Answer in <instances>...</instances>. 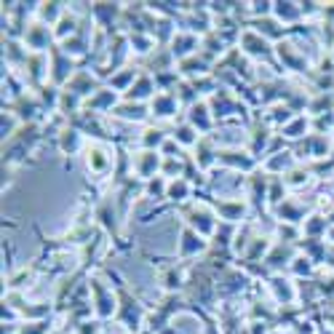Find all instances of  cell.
<instances>
[{"label": "cell", "instance_id": "16", "mask_svg": "<svg viewBox=\"0 0 334 334\" xmlns=\"http://www.w3.org/2000/svg\"><path fill=\"white\" fill-rule=\"evenodd\" d=\"M150 96H155V81L150 75L142 73L134 81V86L126 91V99L128 102H145V99H150Z\"/></svg>", "mask_w": 334, "mask_h": 334}, {"label": "cell", "instance_id": "46", "mask_svg": "<svg viewBox=\"0 0 334 334\" xmlns=\"http://www.w3.org/2000/svg\"><path fill=\"white\" fill-rule=\"evenodd\" d=\"M329 219H332V222H334V211H332V217H329Z\"/></svg>", "mask_w": 334, "mask_h": 334}, {"label": "cell", "instance_id": "30", "mask_svg": "<svg viewBox=\"0 0 334 334\" xmlns=\"http://www.w3.org/2000/svg\"><path fill=\"white\" fill-rule=\"evenodd\" d=\"M86 48H88L86 32H78V35L67 38V41L62 43V51H64V54H67L70 59H73V56H81V54H86Z\"/></svg>", "mask_w": 334, "mask_h": 334}, {"label": "cell", "instance_id": "31", "mask_svg": "<svg viewBox=\"0 0 334 334\" xmlns=\"http://www.w3.org/2000/svg\"><path fill=\"white\" fill-rule=\"evenodd\" d=\"M190 195V182L187 179H168V193H166V198L168 201H174V204H182Z\"/></svg>", "mask_w": 334, "mask_h": 334}, {"label": "cell", "instance_id": "7", "mask_svg": "<svg viewBox=\"0 0 334 334\" xmlns=\"http://www.w3.org/2000/svg\"><path fill=\"white\" fill-rule=\"evenodd\" d=\"M51 38H54V32H51L48 24L35 22L24 32V45L32 48V54H43V48H51Z\"/></svg>", "mask_w": 334, "mask_h": 334}, {"label": "cell", "instance_id": "1", "mask_svg": "<svg viewBox=\"0 0 334 334\" xmlns=\"http://www.w3.org/2000/svg\"><path fill=\"white\" fill-rule=\"evenodd\" d=\"M88 294H91L94 313L99 318H110V316L118 313V297L113 294V286H107L99 276L88 278Z\"/></svg>", "mask_w": 334, "mask_h": 334}, {"label": "cell", "instance_id": "26", "mask_svg": "<svg viewBox=\"0 0 334 334\" xmlns=\"http://www.w3.org/2000/svg\"><path fill=\"white\" fill-rule=\"evenodd\" d=\"M179 73H182V75H187V78L206 75V73H209V59H206V56H198V54H193V56L182 59V62H179Z\"/></svg>", "mask_w": 334, "mask_h": 334}, {"label": "cell", "instance_id": "2", "mask_svg": "<svg viewBox=\"0 0 334 334\" xmlns=\"http://www.w3.org/2000/svg\"><path fill=\"white\" fill-rule=\"evenodd\" d=\"M185 222L190 230H195L198 235H211L217 233V211L209 209L206 204H190L185 209Z\"/></svg>", "mask_w": 334, "mask_h": 334}, {"label": "cell", "instance_id": "20", "mask_svg": "<svg viewBox=\"0 0 334 334\" xmlns=\"http://www.w3.org/2000/svg\"><path fill=\"white\" fill-rule=\"evenodd\" d=\"M294 48H297L294 43H278L276 54H278V59H281V62H284L289 70H305V67H307L305 54H297Z\"/></svg>", "mask_w": 334, "mask_h": 334}, {"label": "cell", "instance_id": "44", "mask_svg": "<svg viewBox=\"0 0 334 334\" xmlns=\"http://www.w3.org/2000/svg\"><path fill=\"white\" fill-rule=\"evenodd\" d=\"M318 334H334V329H318Z\"/></svg>", "mask_w": 334, "mask_h": 334}, {"label": "cell", "instance_id": "3", "mask_svg": "<svg viewBox=\"0 0 334 334\" xmlns=\"http://www.w3.org/2000/svg\"><path fill=\"white\" fill-rule=\"evenodd\" d=\"M163 155L155 153V150H142L136 158H131V166H134V174L142 176V179H155V171H161L163 168Z\"/></svg>", "mask_w": 334, "mask_h": 334}, {"label": "cell", "instance_id": "28", "mask_svg": "<svg viewBox=\"0 0 334 334\" xmlns=\"http://www.w3.org/2000/svg\"><path fill=\"white\" fill-rule=\"evenodd\" d=\"M171 139H174L179 147H195V145L201 142V139H198V131L190 126V123H179V126L171 131Z\"/></svg>", "mask_w": 334, "mask_h": 334}, {"label": "cell", "instance_id": "32", "mask_svg": "<svg viewBox=\"0 0 334 334\" xmlns=\"http://www.w3.org/2000/svg\"><path fill=\"white\" fill-rule=\"evenodd\" d=\"M166 139H168L166 131H163V128H155V126L147 128L145 134H142V145H145V150H155V153H158V147L166 145Z\"/></svg>", "mask_w": 334, "mask_h": 334}, {"label": "cell", "instance_id": "15", "mask_svg": "<svg viewBox=\"0 0 334 334\" xmlns=\"http://www.w3.org/2000/svg\"><path fill=\"white\" fill-rule=\"evenodd\" d=\"M64 91H73V94H78L81 99H83V96H88V94L94 96L96 94V78L91 75V73H86V70H78Z\"/></svg>", "mask_w": 334, "mask_h": 334}, {"label": "cell", "instance_id": "42", "mask_svg": "<svg viewBox=\"0 0 334 334\" xmlns=\"http://www.w3.org/2000/svg\"><path fill=\"white\" fill-rule=\"evenodd\" d=\"M75 329H78V334H99V324L96 321H81Z\"/></svg>", "mask_w": 334, "mask_h": 334}, {"label": "cell", "instance_id": "40", "mask_svg": "<svg viewBox=\"0 0 334 334\" xmlns=\"http://www.w3.org/2000/svg\"><path fill=\"white\" fill-rule=\"evenodd\" d=\"M48 332V321H30V324L16 326V334H45Z\"/></svg>", "mask_w": 334, "mask_h": 334}, {"label": "cell", "instance_id": "18", "mask_svg": "<svg viewBox=\"0 0 334 334\" xmlns=\"http://www.w3.org/2000/svg\"><path fill=\"white\" fill-rule=\"evenodd\" d=\"M254 32L262 38H273V41H281L286 35V27L278 22L276 16H262V19H254Z\"/></svg>", "mask_w": 334, "mask_h": 334}, {"label": "cell", "instance_id": "4", "mask_svg": "<svg viewBox=\"0 0 334 334\" xmlns=\"http://www.w3.org/2000/svg\"><path fill=\"white\" fill-rule=\"evenodd\" d=\"M217 163L222 166L233 168V171H251L254 168V158L251 153H246V150H238V147H222L217 153Z\"/></svg>", "mask_w": 334, "mask_h": 334}, {"label": "cell", "instance_id": "5", "mask_svg": "<svg viewBox=\"0 0 334 334\" xmlns=\"http://www.w3.org/2000/svg\"><path fill=\"white\" fill-rule=\"evenodd\" d=\"M73 75H75V62L62 48H54L51 51V81L56 86H62V83L73 81Z\"/></svg>", "mask_w": 334, "mask_h": 334}, {"label": "cell", "instance_id": "33", "mask_svg": "<svg viewBox=\"0 0 334 334\" xmlns=\"http://www.w3.org/2000/svg\"><path fill=\"white\" fill-rule=\"evenodd\" d=\"M294 168V161H292V153H276L270 155V161L265 163V171H292Z\"/></svg>", "mask_w": 334, "mask_h": 334}, {"label": "cell", "instance_id": "22", "mask_svg": "<svg viewBox=\"0 0 334 334\" xmlns=\"http://www.w3.org/2000/svg\"><path fill=\"white\" fill-rule=\"evenodd\" d=\"M86 161H88V171H94V174H104L110 168V163H113V158L107 155V150L99 147V145H91L86 150Z\"/></svg>", "mask_w": 334, "mask_h": 334}, {"label": "cell", "instance_id": "41", "mask_svg": "<svg viewBox=\"0 0 334 334\" xmlns=\"http://www.w3.org/2000/svg\"><path fill=\"white\" fill-rule=\"evenodd\" d=\"M161 171L166 174V176H176V179H179V176H185V174H182V161L179 158H166V161H163Z\"/></svg>", "mask_w": 334, "mask_h": 334}, {"label": "cell", "instance_id": "12", "mask_svg": "<svg viewBox=\"0 0 334 334\" xmlns=\"http://www.w3.org/2000/svg\"><path fill=\"white\" fill-rule=\"evenodd\" d=\"M176 107H179L176 94H171V91H161V94H155L153 102H150V115H155V118H171L176 113Z\"/></svg>", "mask_w": 334, "mask_h": 334}, {"label": "cell", "instance_id": "27", "mask_svg": "<svg viewBox=\"0 0 334 334\" xmlns=\"http://www.w3.org/2000/svg\"><path fill=\"white\" fill-rule=\"evenodd\" d=\"M67 11H64V3H41L38 5V22L43 24H59V19H62Z\"/></svg>", "mask_w": 334, "mask_h": 334}, {"label": "cell", "instance_id": "21", "mask_svg": "<svg viewBox=\"0 0 334 334\" xmlns=\"http://www.w3.org/2000/svg\"><path fill=\"white\" fill-rule=\"evenodd\" d=\"M115 102H118V91H113V88H99L94 96H88L86 107L91 110V113H102V110H110V113H113Z\"/></svg>", "mask_w": 334, "mask_h": 334}, {"label": "cell", "instance_id": "8", "mask_svg": "<svg viewBox=\"0 0 334 334\" xmlns=\"http://www.w3.org/2000/svg\"><path fill=\"white\" fill-rule=\"evenodd\" d=\"M241 48H244L246 56H254V59H273L270 43H267L262 35H257L254 30L241 32Z\"/></svg>", "mask_w": 334, "mask_h": 334}, {"label": "cell", "instance_id": "10", "mask_svg": "<svg viewBox=\"0 0 334 334\" xmlns=\"http://www.w3.org/2000/svg\"><path fill=\"white\" fill-rule=\"evenodd\" d=\"M195 48H201V41L190 30H182V32H176V35L171 38V54L179 59V62L187 59V56H193V54H198Z\"/></svg>", "mask_w": 334, "mask_h": 334}, {"label": "cell", "instance_id": "19", "mask_svg": "<svg viewBox=\"0 0 334 334\" xmlns=\"http://www.w3.org/2000/svg\"><path fill=\"white\" fill-rule=\"evenodd\" d=\"M113 115L121 118V121H126V123H142L150 115V110L139 102H126V104H121V107H115Z\"/></svg>", "mask_w": 334, "mask_h": 334}, {"label": "cell", "instance_id": "13", "mask_svg": "<svg viewBox=\"0 0 334 334\" xmlns=\"http://www.w3.org/2000/svg\"><path fill=\"white\" fill-rule=\"evenodd\" d=\"M187 123H190L195 131H209V128H211V107H209V102L201 99V102L190 104Z\"/></svg>", "mask_w": 334, "mask_h": 334}, {"label": "cell", "instance_id": "11", "mask_svg": "<svg viewBox=\"0 0 334 334\" xmlns=\"http://www.w3.org/2000/svg\"><path fill=\"white\" fill-rule=\"evenodd\" d=\"M214 211H217V217H222L227 222V225H233V222H241L246 214V204L238 198H219L217 204H214Z\"/></svg>", "mask_w": 334, "mask_h": 334}, {"label": "cell", "instance_id": "9", "mask_svg": "<svg viewBox=\"0 0 334 334\" xmlns=\"http://www.w3.org/2000/svg\"><path fill=\"white\" fill-rule=\"evenodd\" d=\"M270 294H273V299H276L278 305H284V307H289L297 302V284H292L289 278H284V276H273L270 278Z\"/></svg>", "mask_w": 334, "mask_h": 334}, {"label": "cell", "instance_id": "6", "mask_svg": "<svg viewBox=\"0 0 334 334\" xmlns=\"http://www.w3.org/2000/svg\"><path fill=\"white\" fill-rule=\"evenodd\" d=\"M118 321H123V326H126V332H136L142 326V318H145V310L139 307L136 299H131L128 294H123L121 297V307H118Z\"/></svg>", "mask_w": 334, "mask_h": 334}, {"label": "cell", "instance_id": "14", "mask_svg": "<svg viewBox=\"0 0 334 334\" xmlns=\"http://www.w3.org/2000/svg\"><path fill=\"white\" fill-rule=\"evenodd\" d=\"M179 257H195V254H201L206 249V241L204 235H198L195 230H190V227H185L179 235Z\"/></svg>", "mask_w": 334, "mask_h": 334}, {"label": "cell", "instance_id": "37", "mask_svg": "<svg viewBox=\"0 0 334 334\" xmlns=\"http://www.w3.org/2000/svg\"><path fill=\"white\" fill-rule=\"evenodd\" d=\"M305 131H307V118L297 115L292 123H286V126H284V136H289V139H299Z\"/></svg>", "mask_w": 334, "mask_h": 334}, {"label": "cell", "instance_id": "38", "mask_svg": "<svg viewBox=\"0 0 334 334\" xmlns=\"http://www.w3.org/2000/svg\"><path fill=\"white\" fill-rule=\"evenodd\" d=\"M313 265H316V262H313L310 257H305V254H297V257L292 259V270L297 273V276H310Z\"/></svg>", "mask_w": 334, "mask_h": 334}, {"label": "cell", "instance_id": "43", "mask_svg": "<svg viewBox=\"0 0 334 334\" xmlns=\"http://www.w3.org/2000/svg\"><path fill=\"white\" fill-rule=\"evenodd\" d=\"M294 332L297 334H318V329L310 324V321H297V324H294Z\"/></svg>", "mask_w": 334, "mask_h": 334}, {"label": "cell", "instance_id": "34", "mask_svg": "<svg viewBox=\"0 0 334 334\" xmlns=\"http://www.w3.org/2000/svg\"><path fill=\"white\" fill-rule=\"evenodd\" d=\"M302 230H305L307 238H321V235H326V219L318 217V214H313V217L305 219Z\"/></svg>", "mask_w": 334, "mask_h": 334}, {"label": "cell", "instance_id": "23", "mask_svg": "<svg viewBox=\"0 0 334 334\" xmlns=\"http://www.w3.org/2000/svg\"><path fill=\"white\" fill-rule=\"evenodd\" d=\"M273 16H276L281 24H294L299 16H302V3H292V0L273 3Z\"/></svg>", "mask_w": 334, "mask_h": 334}, {"label": "cell", "instance_id": "17", "mask_svg": "<svg viewBox=\"0 0 334 334\" xmlns=\"http://www.w3.org/2000/svg\"><path fill=\"white\" fill-rule=\"evenodd\" d=\"M297 254H294V249L289 244H284V241H278L276 246H270V251H267L265 257V265L273 267V270H281V267L286 265V262H292Z\"/></svg>", "mask_w": 334, "mask_h": 334}, {"label": "cell", "instance_id": "39", "mask_svg": "<svg viewBox=\"0 0 334 334\" xmlns=\"http://www.w3.org/2000/svg\"><path fill=\"white\" fill-rule=\"evenodd\" d=\"M131 45H134L136 54H147V51H153V38L142 35V32H134L131 35Z\"/></svg>", "mask_w": 334, "mask_h": 334}, {"label": "cell", "instance_id": "25", "mask_svg": "<svg viewBox=\"0 0 334 334\" xmlns=\"http://www.w3.org/2000/svg\"><path fill=\"white\" fill-rule=\"evenodd\" d=\"M83 147V136L78 128H64L62 134H59V150H62L64 155H78Z\"/></svg>", "mask_w": 334, "mask_h": 334}, {"label": "cell", "instance_id": "24", "mask_svg": "<svg viewBox=\"0 0 334 334\" xmlns=\"http://www.w3.org/2000/svg\"><path fill=\"white\" fill-rule=\"evenodd\" d=\"M217 153L219 150H214L211 139H201L198 145H195V155H193L195 166L198 168H211L214 163H217Z\"/></svg>", "mask_w": 334, "mask_h": 334}, {"label": "cell", "instance_id": "35", "mask_svg": "<svg viewBox=\"0 0 334 334\" xmlns=\"http://www.w3.org/2000/svg\"><path fill=\"white\" fill-rule=\"evenodd\" d=\"M284 182H286V187H302L310 182V171H307L305 166H294L292 171H286Z\"/></svg>", "mask_w": 334, "mask_h": 334}, {"label": "cell", "instance_id": "45", "mask_svg": "<svg viewBox=\"0 0 334 334\" xmlns=\"http://www.w3.org/2000/svg\"><path fill=\"white\" fill-rule=\"evenodd\" d=\"M329 241L334 244V227H329Z\"/></svg>", "mask_w": 334, "mask_h": 334}, {"label": "cell", "instance_id": "36", "mask_svg": "<svg viewBox=\"0 0 334 334\" xmlns=\"http://www.w3.org/2000/svg\"><path fill=\"white\" fill-rule=\"evenodd\" d=\"M91 14L96 19H104V24H110L107 19H115L121 14V8H118V3H94L91 5Z\"/></svg>", "mask_w": 334, "mask_h": 334}, {"label": "cell", "instance_id": "29", "mask_svg": "<svg viewBox=\"0 0 334 334\" xmlns=\"http://www.w3.org/2000/svg\"><path fill=\"white\" fill-rule=\"evenodd\" d=\"M168 193V179H163V176H155V179H150L145 185V198L150 204H155V201H163Z\"/></svg>", "mask_w": 334, "mask_h": 334}]
</instances>
